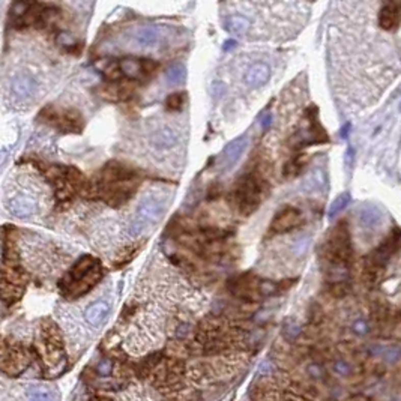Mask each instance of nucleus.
Segmentation results:
<instances>
[{
  "instance_id": "1",
  "label": "nucleus",
  "mask_w": 401,
  "mask_h": 401,
  "mask_svg": "<svg viewBox=\"0 0 401 401\" xmlns=\"http://www.w3.org/2000/svg\"><path fill=\"white\" fill-rule=\"evenodd\" d=\"M102 278V266L92 256L80 257L60 280L59 287L68 298H78L96 286Z\"/></svg>"
},
{
  "instance_id": "2",
  "label": "nucleus",
  "mask_w": 401,
  "mask_h": 401,
  "mask_svg": "<svg viewBox=\"0 0 401 401\" xmlns=\"http://www.w3.org/2000/svg\"><path fill=\"white\" fill-rule=\"evenodd\" d=\"M261 194H263V183L258 179L257 174H247L242 179H239L236 188L233 190L231 199L234 201L237 210L248 217L254 213L261 203Z\"/></svg>"
},
{
  "instance_id": "3",
  "label": "nucleus",
  "mask_w": 401,
  "mask_h": 401,
  "mask_svg": "<svg viewBox=\"0 0 401 401\" xmlns=\"http://www.w3.org/2000/svg\"><path fill=\"white\" fill-rule=\"evenodd\" d=\"M166 209H167V204L163 199H158V197H146L143 200L139 203L137 209H136V213L131 220V224H129V234L132 236H139L142 234L146 230L152 229L153 226H156L164 213H166Z\"/></svg>"
},
{
  "instance_id": "4",
  "label": "nucleus",
  "mask_w": 401,
  "mask_h": 401,
  "mask_svg": "<svg viewBox=\"0 0 401 401\" xmlns=\"http://www.w3.org/2000/svg\"><path fill=\"white\" fill-rule=\"evenodd\" d=\"M353 248L350 240V231L347 223H338L334 230L331 231L326 244H325V256L326 258L337 264V266H347L352 260Z\"/></svg>"
},
{
  "instance_id": "5",
  "label": "nucleus",
  "mask_w": 401,
  "mask_h": 401,
  "mask_svg": "<svg viewBox=\"0 0 401 401\" xmlns=\"http://www.w3.org/2000/svg\"><path fill=\"white\" fill-rule=\"evenodd\" d=\"M398 242H400V233H398V229L395 227L394 231H392V234H389V237L385 239L383 244L377 250H374L365 260V263H364V275L367 277V280L376 281L382 275L386 263L397 253Z\"/></svg>"
},
{
  "instance_id": "6",
  "label": "nucleus",
  "mask_w": 401,
  "mask_h": 401,
  "mask_svg": "<svg viewBox=\"0 0 401 401\" xmlns=\"http://www.w3.org/2000/svg\"><path fill=\"white\" fill-rule=\"evenodd\" d=\"M28 275L21 271V268H9L5 266L0 269V299L5 304H14L20 301L24 295Z\"/></svg>"
},
{
  "instance_id": "7",
  "label": "nucleus",
  "mask_w": 401,
  "mask_h": 401,
  "mask_svg": "<svg viewBox=\"0 0 401 401\" xmlns=\"http://www.w3.org/2000/svg\"><path fill=\"white\" fill-rule=\"evenodd\" d=\"M39 119L47 122L48 125L58 128L63 132H74V134H80L83 131L85 122L82 115L77 110L72 109H63L59 110L56 107H45L42 110V113L39 115Z\"/></svg>"
},
{
  "instance_id": "8",
  "label": "nucleus",
  "mask_w": 401,
  "mask_h": 401,
  "mask_svg": "<svg viewBox=\"0 0 401 401\" xmlns=\"http://www.w3.org/2000/svg\"><path fill=\"white\" fill-rule=\"evenodd\" d=\"M30 364L29 353L18 344L0 343V371L17 377L28 370Z\"/></svg>"
},
{
  "instance_id": "9",
  "label": "nucleus",
  "mask_w": 401,
  "mask_h": 401,
  "mask_svg": "<svg viewBox=\"0 0 401 401\" xmlns=\"http://www.w3.org/2000/svg\"><path fill=\"white\" fill-rule=\"evenodd\" d=\"M301 224H302L301 210L295 206H284L275 213L269 226V231L272 234H284V233H288L296 227H299Z\"/></svg>"
},
{
  "instance_id": "10",
  "label": "nucleus",
  "mask_w": 401,
  "mask_h": 401,
  "mask_svg": "<svg viewBox=\"0 0 401 401\" xmlns=\"http://www.w3.org/2000/svg\"><path fill=\"white\" fill-rule=\"evenodd\" d=\"M258 281L256 277H251V275H237L234 278H231L229 281V288L230 291L242 299V301H247V302H254L256 298H258Z\"/></svg>"
},
{
  "instance_id": "11",
  "label": "nucleus",
  "mask_w": 401,
  "mask_h": 401,
  "mask_svg": "<svg viewBox=\"0 0 401 401\" xmlns=\"http://www.w3.org/2000/svg\"><path fill=\"white\" fill-rule=\"evenodd\" d=\"M247 144H248V137L247 136H240L237 139H234L233 142H230L227 144V147L224 149V155H223V172L227 173L230 172L236 164L237 161L240 159L244 150L247 149Z\"/></svg>"
},
{
  "instance_id": "12",
  "label": "nucleus",
  "mask_w": 401,
  "mask_h": 401,
  "mask_svg": "<svg viewBox=\"0 0 401 401\" xmlns=\"http://www.w3.org/2000/svg\"><path fill=\"white\" fill-rule=\"evenodd\" d=\"M400 24V5L395 2L385 3L379 11V26L386 32H394Z\"/></svg>"
},
{
  "instance_id": "13",
  "label": "nucleus",
  "mask_w": 401,
  "mask_h": 401,
  "mask_svg": "<svg viewBox=\"0 0 401 401\" xmlns=\"http://www.w3.org/2000/svg\"><path fill=\"white\" fill-rule=\"evenodd\" d=\"M177 142H179V134L170 126H163L155 132H152V136L149 137V143L158 150L172 149L177 144Z\"/></svg>"
},
{
  "instance_id": "14",
  "label": "nucleus",
  "mask_w": 401,
  "mask_h": 401,
  "mask_svg": "<svg viewBox=\"0 0 401 401\" xmlns=\"http://www.w3.org/2000/svg\"><path fill=\"white\" fill-rule=\"evenodd\" d=\"M110 304L107 301H96L93 304H90L85 311V318L86 322L93 326V328H99L110 314Z\"/></svg>"
},
{
  "instance_id": "15",
  "label": "nucleus",
  "mask_w": 401,
  "mask_h": 401,
  "mask_svg": "<svg viewBox=\"0 0 401 401\" xmlns=\"http://www.w3.org/2000/svg\"><path fill=\"white\" fill-rule=\"evenodd\" d=\"M269 78H271V68L263 62H257L248 68V71L245 72L244 82L250 87H260L266 85Z\"/></svg>"
},
{
  "instance_id": "16",
  "label": "nucleus",
  "mask_w": 401,
  "mask_h": 401,
  "mask_svg": "<svg viewBox=\"0 0 401 401\" xmlns=\"http://www.w3.org/2000/svg\"><path fill=\"white\" fill-rule=\"evenodd\" d=\"M9 212L18 218H26L36 212V201L29 196H17L8 204Z\"/></svg>"
},
{
  "instance_id": "17",
  "label": "nucleus",
  "mask_w": 401,
  "mask_h": 401,
  "mask_svg": "<svg viewBox=\"0 0 401 401\" xmlns=\"http://www.w3.org/2000/svg\"><path fill=\"white\" fill-rule=\"evenodd\" d=\"M159 41V30L155 26H142L134 32V42L144 48H152Z\"/></svg>"
},
{
  "instance_id": "18",
  "label": "nucleus",
  "mask_w": 401,
  "mask_h": 401,
  "mask_svg": "<svg viewBox=\"0 0 401 401\" xmlns=\"http://www.w3.org/2000/svg\"><path fill=\"white\" fill-rule=\"evenodd\" d=\"M359 223L364 229H376L382 223V212L374 204H364L359 210Z\"/></svg>"
},
{
  "instance_id": "19",
  "label": "nucleus",
  "mask_w": 401,
  "mask_h": 401,
  "mask_svg": "<svg viewBox=\"0 0 401 401\" xmlns=\"http://www.w3.org/2000/svg\"><path fill=\"white\" fill-rule=\"evenodd\" d=\"M36 82L28 75V74H20L12 80V92L18 98H29L35 93Z\"/></svg>"
},
{
  "instance_id": "20",
  "label": "nucleus",
  "mask_w": 401,
  "mask_h": 401,
  "mask_svg": "<svg viewBox=\"0 0 401 401\" xmlns=\"http://www.w3.org/2000/svg\"><path fill=\"white\" fill-rule=\"evenodd\" d=\"M226 28L229 30L231 35H236V36H245L250 28H251V21L250 18H247L245 15L242 14H233L227 18V24Z\"/></svg>"
},
{
  "instance_id": "21",
  "label": "nucleus",
  "mask_w": 401,
  "mask_h": 401,
  "mask_svg": "<svg viewBox=\"0 0 401 401\" xmlns=\"http://www.w3.org/2000/svg\"><path fill=\"white\" fill-rule=\"evenodd\" d=\"M185 374H186L196 385H203V383H207L209 379H210V367L206 365L204 362H197V364L188 367Z\"/></svg>"
},
{
  "instance_id": "22",
  "label": "nucleus",
  "mask_w": 401,
  "mask_h": 401,
  "mask_svg": "<svg viewBox=\"0 0 401 401\" xmlns=\"http://www.w3.org/2000/svg\"><path fill=\"white\" fill-rule=\"evenodd\" d=\"M281 334L287 341H296L302 335V326L293 318H286L281 326Z\"/></svg>"
},
{
  "instance_id": "23",
  "label": "nucleus",
  "mask_w": 401,
  "mask_h": 401,
  "mask_svg": "<svg viewBox=\"0 0 401 401\" xmlns=\"http://www.w3.org/2000/svg\"><path fill=\"white\" fill-rule=\"evenodd\" d=\"M185 78H186V68L182 63H174L166 72V80L169 85H174V86L182 85Z\"/></svg>"
},
{
  "instance_id": "24",
  "label": "nucleus",
  "mask_w": 401,
  "mask_h": 401,
  "mask_svg": "<svg viewBox=\"0 0 401 401\" xmlns=\"http://www.w3.org/2000/svg\"><path fill=\"white\" fill-rule=\"evenodd\" d=\"M119 69L122 74L128 75V77H132V78H137L142 74V68H140V60H136V59H126V60H122L120 65H119Z\"/></svg>"
},
{
  "instance_id": "25",
  "label": "nucleus",
  "mask_w": 401,
  "mask_h": 401,
  "mask_svg": "<svg viewBox=\"0 0 401 401\" xmlns=\"http://www.w3.org/2000/svg\"><path fill=\"white\" fill-rule=\"evenodd\" d=\"M350 200H352L350 193H341L335 200L331 203V206H329V212H328L329 218L332 220V218H335L338 213H341V210H344V209L347 207V204H350Z\"/></svg>"
},
{
  "instance_id": "26",
  "label": "nucleus",
  "mask_w": 401,
  "mask_h": 401,
  "mask_svg": "<svg viewBox=\"0 0 401 401\" xmlns=\"http://www.w3.org/2000/svg\"><path fill=\"white\" fill-rule=\"evenodd\" d=\"M186 101V93L185 92H174L170 93L166 99V109L169 112H182L183 105Z\"/></svg>"
},
{
  "instance_id": "27",
  "label": "nucleus",
  "mask_w": 401,
  "mask_h": 401,
  "mask_svg": "<svg viewBox=\"0 0 401 401\" xmlns=\"http://www.w3.org/2000/svg\"><path fill=\"white\" fill-rule=\"evenodd\" d=\"M307 155H299L293 159H290L284 167V176H296L305 169L307 164Z\"/></svg>"
},
{
  "instance_id": "28",
  "label": "nucleus",
  "mask_w": 401,
  "mask_h": 401,
  "mask_svg": "<svg viewBox=\"0 0 401 401\" xmlns=\"http://www.w3.org/2000/svg\"><path fill=\"white\" fill-rule=\"evenodd\" d=\"M305 372H307V376H308L311 380H314V382H322V380L326 379V368H325V365H323L322 362H318V361L308 362L307 367H305Z\"/></svg>"
},
{
  "instance_id": "29",
  "label": "nucleus",
  "mask_w": 401,
  "mask_h": 401,
  "mask_svg": "<svg viewBox=\"0 0 401 401\" xmlns=\"http://www.w3.org/2000/svg\"><path fill=\"white\" fill-rule=\"evenodd\" d=\"M332 372L340 379H347L353 374V367L350 365L349 361L340 358V359L332 361Z\"/></svg>"
},
{
  "instance_id": "30",
  "label": "nucleus",
  "mask_w": 401,
  "mask_h": 401,
  "mask_svg": "<svg viewBox=\"0 0 401 401\" xmlns=\"http://www.w3.org/2000/svg\"><path fill=\"white\" fill-rule=\"evenodd\" d=\"M382 358L386 364L389 365H395L398 364L400 361V347L398 345H389V347H385L382 349Z\"/></svg>"
},
{
  "instance_id": "31",
  "label": "nucleus",
  "mask_w": 401,
  "mask_h": 401,
  "mask_svg": "<svg viewBox=\"0 0 401 401\" xmlns=\"http://www.w3.org/2000/svg\"><path fill=\"white\" fill-rule=\"evenodd\" d=\"M96 374L99 377H110L113 371H115V361L110 359V358H104L101 359L98 364H96V368H95Z\"/></svg>"
},
{
  "instance_id": "32",
  "label": "nucleus",
  "mask_w": 401,
  "mask_h": 401,
  "mask_svg": "<svg viewBox=\"0 0 401 401\" xmlns=\"http://www.w3.org/2000/svg\"><path fill=\"white\" fill-rule=\"evenodd\" d=\"M370 331H371V326L365 318H356L352 323V332L358 337H365L370 334Z\"/></svg>"
},
{
  "instance_id": "33",
  "label": "nucleus",
  "mask_w": 401,
  "mask_h": 401,
  "mask_svg": "<svg viewBox=\"0 0 401 401\" xmlns=\"http://www.w3.org/2000/svg\"><path fill=\"white\" fill-rule=\"evenodd\" d=\"M140 68H142V74L143 75H153L158 68H159V63L156 60H152V59H140Z\"/></svg>"
},
{
  "instance_id": "34",
  "label": "nucleus",
  "mask_w": 401,
  "mask_h": 401,
  "mask_svg": "<svg viewBox=\"0 0 401 401\" xmlns=\"http://www.w3.org/2000/svg\"><path fill=\"white\" fill-rule=\"evenodd\" d=\"M310 236H304V237H301V239H298L296 242H295V245H293V253L296 254V256H302V254H305L307 253V250H308V247H310Z\"/></svg>"
},
{
  "instance_id": "35",
  "label": "nucleus",
  "mask_w": 401,
  "mask_h": 401,
  "mask_svg": "<svg viewBox=\"0 0 401 401\" xmlns=\"http://www.w3.org/2000/svg\"><path fill=\"white\" fill-rule=\"evenodd\" d=\"M29 401H56V395L50 391H35L29 394Z\"/></svg>"
},
{
  "instance_id": "36",
  "label": "nucleus",
  "mask_w": 401,
  "mask_h": 401,
  "mask_svg": "<svg viewBox=\"0 0 401 401\" xmlns=\"http://www.w3.org/2000/svg\"><path fill=\"white\" fill-rule=\"evenodd\" d=\"M191 331H193L191 325H188V323H182V325H179V326L176 328V340H179V341H185V340L190 337Z\"/></svg>"
},
{
  "instance_id": "37",
  "label": "nucleus",
  "mask_w": 401,
  "mask_h": 401,
  "mask_svg": "<svg viewBox=\"0 0 401 401\" xmlns=\"http://www.w3.org/2000/svg\"><path fill=\"white\" fill-rule=\"evenodd\" d=\"M347 291H349V286H347L344 281H341V283H334L332 287H331V293H332L334 296H337V298H343V296L347 295Z\"/></svg>"
},
{
  "instance_id": "38",
  "label": "nucleus",
  "mask_w": 401,
  "mask_h": 401,
  "mask_svg": "<svg viewBox=\"0 0 401 401\" xmlns=\"http://www.w3.org/2000/svg\"><path fill=\"white\" fill-rule=\"evenodd\" d=\"M258 374L260 376H272L274 374V367L271 362H263L258 368Z\"/></svg>"
},
{
  "instance_id": "39",
  "label": "nucleus",
  "mask_w": 401,
  "mask_h": 401,
  "mask_svg": "<svg viewBox=\"0 0 401 401\" xmlns=\"http://www.w3.org/2000/svg\"><path fill=\"white\" fill-rule=\"evenodd\" d=\"M349 128H350V123H347V125L344 126L343 129H341V132H340V136H341L343 139H347V134H349Z\"/></svg>"
}]
</instances>
